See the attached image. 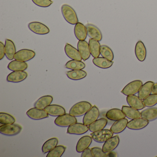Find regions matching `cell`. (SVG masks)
<instances>
[{
  "label": "cell",
  "mask_w": 157,
  "mask_h": 157,
  "mask_svg": "<svg viewBox=\"0 0 157 157\" xmlns=\"http://www.w3.org/2000/svg\"><path fill=\"white\" fill-rule=\"evenodd\" d=\"M66 68L74 70H82L85 67V64L83 62L79 60H70L65 65Z\"/></svg>",
  "instance_id": "obj_36"
},
{
  "label": "cell",
  "mask_w": 157,
  "mask_h": 157,
  "mask_svg": "<svg viewBox=\"0 0 157 157\" xmlns=\"http://www.w3.org/2000/svg\"><path fill=\"white\" fill-rule=\"evenodd\" d=\"M61 12L65 20L70 24L76 25L78 22V19L74 9L67 4L61 7Z\"/></svg>",
  "instance_id": "obj_2"
},
{
  "label": "cell",
  "mask_w": 157,
  "mask_h": 157,
  "mask_svg": "<svg viewBox=\"0 0 157 157\" xmlns=\"http://www.w3.org/2000/svg\"><path fill=\"white\" fill-rule=\"evenodd\" d=\"M32 1L36 5L42 8H47L53 3L51 0H32Z\"/></svg>",
  "instance_id": "obj_41"
},
{
  "label": "cell",
  "mask_w": 157,
  "mask_h": 157,
  "mask_svg": "<svg viewBox=\"0 0 157 157\" xmlns=\"http://www.w3.org/2000/svg\"><path fill=\"white\" fill-rule=\"evenodd\" d=\"M74 34L79 41H84L87 38L88 35L86 26L82 23L78 22L75 25L74 27Z\"/></svg>",
  "instance_id": "obj_17"
},
{
  "label": "cell",
  "mask_w": 157,
  "mask_h": 157,
  "mask_svg": "<svg viewBox=\"0 0 157 157\" xmlns=\"http://www.w3.org/2000/svg\"><path fill=\"white\" fill-rule=\"evenodd\" d=\"M89 47L91 55L94 58L99 57L100 56L101 45L99 41L95 39L90 38L89 42Z\"/></svg>",
  "instance_id": "obj_28"
},
{
  "label": "cell",
  "mask_w": 157,
  "mask_h": 157,
  "mask_svg": "<svg viewBox=\"0 0 157 157\" xmlns=\"http://www.w3.org/2000/svg\"><path fill=\"white\" fill-rule=\"evenodd\" d=\"M92 107L89 102L81 101L77 103L71 107L69 113L75 117H80L84 115Z\"/></svg>",
  "instance_id": "obj_1"
},
{
  "label": "cell",
  "mask_w": 157,
  "mask_h": 157,
  "mask_svg": "<svg viewBox=\"0 0 157 157\" xmlns=\"http://www.w3.org/2000/svg\"><path fill=\"white\" fill-rule=\"evenodd\" d=\"M81 157H93L92 152L91 150L90 149L88 148L84 150L82 153Z\"/></svg>",
  "instance_id": "obj_43"
},
{
  "label": "cell",
  "mask_w": 157,
  "mask_h": 157,
  "mask_svg": "<svg viewBox=\"0 0 157 157\" xmlns=\"http://www.w3.org/2000/svg\"><path fill=\"white\" fill-rule=\"evenodd\" d=\"M122 110L125 116L131 120L141 117L140 113L139 111L131 106L123 105Z\"/></svg>",
  "instance_id": "obj_27"
},
{
  "label": "cell",
  "mask_w": 157,
  "mask_h": 157,
  "mask_svg": "<svg viewBox=\"0 0 157 157\" xmlns=\"http://www.w3.org/2000/svg\"><path fill=\"white\" fill-rule=\"evenodd\" d=\"M107 123L108 121L105 118H101L97 119L95 122L89 125V130L91 132L100 131L106 127Z\"/></svg>",
  "instance_id": "obj_32"
},
{
  "label": "cell",
  "mask_w": 157,
  "mask_h": 157,
  "mask_svg": "<svg viewBox=\"0 0 157 157\" xmlns=\"http://www.w3.org/2000/svg\"><path fill=\"white\" fill-rule=\"evenodd\" d=\"M100 53L102 57L105 58L110 61H113L114 59V55L112 49L105 45H101Z\"/></svg>",
  "instance_id": "obj_37"
},
{
  "label": "cell",
  "mask_w": 157,
  "mask_h": 157,
  "mask_svg": "<svg viewBox=\"0 0 157 157\" xmlns=\"http://www.w3.org/2000/svg\"><path fill=\"white\" fill-rule=\"evenodd\" d=\"M141 117L149 121H154L157 119V107H149L140 113Z\"/></svg>",
  "instance_id": "obj_29"
},
{
  "label": "cell",
  "mask_w": 157,
  "mask_h": 157,
  "mask_svg": "<svg viewBox=\"0 0 157 157\" xmlns=\"http://www.w3.org/2000/svg\"><path fill=\"white\" fill-rule=\"evenodd\" d=\"M151 93L152 94H157V83L153 84L151 90Z\"/></svg>",
  "instance_id": "obj_45"
},
{
  "label": "cell",
  "mask_w": 157,
  "mask_h": 157,
  "mask_svg": "<svg viewBox=\"0 0 157 157\" xmlns=\"http://www.w3.org/2000/svg\"><path fill=\"white\" fill-rule=\"evenodd\" d=\"M126 101L129 106L138 110H140L145 108L143 101L138 96L135 95L127 96Z\"/></svg>",
  "instance_id": "obj_18"
},
{
  "label": "cell",
  "mask_w": 157,
  "mask_h": 157,
  "mask_svg": "<svg viewBox=\"0 0 157 157\" xmlns=\"http://www.w3.org/2000/svg\"><path fill=\"white\" fill-rule=\"evenodd\" d=\"M28 74L24 71H13L7 76V80L9 82H17L23 81L27 78Z\"/></svg>",
  "instance_id": "obj_14"
},
{
  "label": "cell",
  "mask_w": 157,
  "mask_h": 157,
  "mask_svg": "<svg viewBox=\"0 0 157 157\" xmlns=\"http://www.w3.org/2000/svg\"><path fill=\"white\" fill-rule=\"evenodd\" d=\"M77 46L82 60L86 61L89 59L91 53L88 43L85 40L79 41Z\"/></svg>",
  "instance_id": "obj_16"
},
{
  "label": "cell",
  "mask_w": 157,
  "mask_h": 157,
  "mask_svg": "<svg viewBox=\"0 0 157 157\" xmlns=\"http://www.w3.org/2000/svg\"><path fill=\"white\" fill-rule=\"evenodd\" d=\"M99 116L100 111L97 106L94 105L84 115L82 120L83 124L89 126L96 121L99 118Z\"/></svg>",
  "instance_id": "obj_7"
},
{
  "label": "cell",
  "mask_w": 157,
  "mask_h": 157,
  "mask_svg": "<svg viewBox=\"0 0 157 157\" xmlns=\"http://www.w3.org/2000/svg\"><path fill=\"white\" fill-rule=\"evenodd\" d=\"M128 120L124 118L116 121L111 126L110 130L114 134H119L124 131L127 127Z\"/></svg>",
  "instance_id": "obj_23"
},
{
  "label": "cell",
  "mask_w": 157,
  "mask_h": 157,
  "mask_svg": "<svg viewBox=\"0 0 157 157\" xmlns=\"http://www.w3.org/2000/svg\"><path fill=\"white\" fill-rule=\"evenodd\" d=\"M89 130L88 126L81 123H76L69 126L67 133L72 135H81L85 134Z\"/></svg>",
  "instance_id": "obj_10"
},
{
  "label": "cell",
  "mask_w": 157,
  "mask_h": 157,
  "mask_svg": "<svg viewBox=\"0 0 157 157\" xmlns=\"http://www.w3.org/2000/svg\"><path fill=\"white\" fill-rule=\"evenodd\" d=\"M114 133L109 129H102L100 131L93 132L90 134L93 140L99 143H103L112 137Z\"/></svg>",
  "instance_id": "obj_6"
},
{
  "label": "cell",
  "mask_w": 157,
  "mask_h": 157,
  "mask_svg": "<svg viewBox=\"0 0 157 157\" xmlns=\"http://www.w3.org/2000/svg\"><path fill=\"white\" fill-rule=\"evenodd\" d=\"M77 120L75 116L70 114H64L57 117L55 120V123L58 126L67 127L72 124L77 123Z\"/></svg>",
  "instance_id": "obj_3"
},
{
  "label": "cell",
  "mask_w": 157,
  "mask_h": 157,
  "mask_svg": "<svg viewBox=\"0 0 157 157\" xmlns=\"http://www.w3.org/2000/svg\"><path fill=\"white\" fill-rule=\"evenodd\" d=\"M26 114L31 119L36 120L47 118L49 115L44 109V110L36 107L31 108L28 110L26 112Z\"/></svg>",
  "instance_id": "obj_12"
},
{
  "label": "cell",
  "mask_w": 157,
  "mask_h": 157,
  "mask_svg": "<svg viewBox=\"0 0 157 157\" xmlns=\"http://www.w3.org/2000/svg\"><path fill=\"white\" fill-rule=\"evenodd\" d=\"M105 117L107 119L112 121H116L123 118L126 116L122 110L117 108L111 109L106 113Z\"/></svg>",
  "instance_id": "obj_26"
},
{
  "label": "cell",
  "mask_w": 157,
  "mask_h": 157,
  "mask_svg": "<svg viewBox=\"0 0 157 157\" xmlns=\"http://www.w3.org/2000/svg\"><path fill=\"white\" fill-rule=\"evenodd\" d=\"M89 37L100 42L102 39V35L100 29L94 25L88 24L86 25Z\"/></svg>",
  "instance_id": "obj_15"
},
{
  "label": "cell",
  "mask_w": 157,
  "mask_h": 157,
  "mask_svg": "<svg viewBox=\"0 0 157 157\" xmlns=\"http://www.w3.org/2000/svg\"><path fill=\"white\" fill-rule=\"evenodd\" d=\"M8 68L12 71H24L28 68V65L25 62L15 60L9 63Z\"/></svg>",
  "instance_id": "obj_31"
},
{
  "label": "cell",
  "mask_w": 157,
  "mask_h": 157,
  "mask_svg": "<svg viewBox=\"0 0 157 157\" xmlns=\"http://www.w3.org/2000/svg\"><path fill=\"white\" fill-rule=\"evenodd\" d=\"M15 122V118L11 115L7 113H0V123L2 124H14Z\"/></svg>",
  "instance_id": "obj_39"
},
{
  "label": "cell",
  "mask_w": 157,
  "mask_h": 157,
  "mask_svg": "<svg viewBox=\"0 0 157 157\" xmlns=\"http://www.w3.org/2000/svg\"><path fill=\"white\" fill-rule=\"evenodd\" d=\"M120 140L118 136L110 138L107 140L103 145L102 150L105 153H108L110 151L114 150L119 145Z\"/></svg>",
  "instance_id": "obj_13"
},
{
  "label": "cell",
  "mask_w": 157,
  "mask_h": 157,
  "mask_svg": "<svg viewBox=\"0 0 157 157\" xmlns=\"http://www.w3.org/2000/svg\"><path fill=\"white\" fill-rule=\"evenodd\" d=\"M93 63L98 67L102 69H108L111 67L113 62L104 57L95 58L93 59Z\"/></svg>",
  "instance_id": "obj_33"
},
{
  "label": "cell",
  "mask_w": 157,
  "mask_h": 157,
  "mask_svg": "<svg viewBox=\"0 0 157 157\" xmlns=\"http://www.w3.org/2000/svg\"><path fill=\"white\" fill-rule=\"evenodd\" d=\"M69 78L73 80H79L87 76V72L82 70H74L70 71L66 73Z\"/></svg>",
  "instance_id": "obj_34"
},
{
  "label": "cell",
  "mask_w": 157,
  "mask_h": 157,
  "mask_svg": "<svg viewBox=\"0 0 157 157\" xmlns=\"http://www.w3.org/2000/svg\"><path fill=\"white\" fill-rule=\"evenodd\" d=\"M143 83L140 80L133 81L123 89L121 91V93L126 96L135 95L138 93Z\"/></svg>",
  "instance_id": "obj_4"
},
{
  "label": "cell",
  "mask_w": 157,
  "mask_h": 157,
  "mask_svg": "<svg viewBox=\"0 0 157 157\" xmlns=\"http://www.w3.org/2000/svg\"><path fill=\"white\" fill-rule=\"evenodd\" d=\"M36 53L33 50L28 49H23L16 52L14 56L15 60L26 62L33 59Z\"/></svg>",
  "instance_id": "obj_9"
},
{
  "label": "cell",
  "mask_w": 157,
  "mask_h": 157,
  "mask_svg": "<svg viewBox=\"0 0 157 157\" xmlns=\"http://www.w3.org/2000/svg\"><path fill=\"white\" fill-rule=\"evenodd\" d=\"M153 82L148 81L142 85L138 93V96L141 100H143L151 93Z\"/></svg>",
  "instance_id": "obj_25"
},
{
  "label": "cell",
  "mask_w": 157,
  "mask_h": 157,
  "mask_svg": "<svg viewBox=\"0 0 157 157\" xmlns=\"http://www.w3.org/2000/svg\"><path fill=\"white\" fill-rule=\"evenodd\" d=\"M143 102L146 107H153L157 104V94H150L143 100Z\"/></svg>",
  "instance_id": "obj_40"
},
{
  "label": "cell",
  "mask_w": 157,
  "mask_h": 157,
  "mask_svg": "<svg viewBox=\"0 0 157 157\" xmlns=\"http://www.w3.org/2000/svg\"><path fill=\"white\" fill-rule=\"evenodd\" d=\"M5 56L9 60L14 59L16 54V47L14 43L10 39H6L5 44Z\"/></svg>",
  "instance_id": "obj_21"
},
{
  "label": "cell",
  "mask_w": 157,
  "mask_h": 157,
  "mask_svg": "<svg viewBox=\"0 0 157 157\" xmlns=\"http://www.w3.org/2000/svg\"><path fill=\"white\" fill-rule=\"evenodd\" d=\"M44 110L51 116L58 117L66 113V110L64 107L58 105H50L47 106Z\"/></svg>",
  "instance_id": "obj_19"
},
{
  "label": "cell",
  "mask_w": 157,
  "mask_h": 157,
  "mask_svg": "<svg viewBox=\"0 0 157 157\" xmlns=\"http://www.w3.org/2000/svg\"><path fill=\"white\" fill-rule=\"evenodd\" d=\"M5 56V45L2 43L0 42V59L2 60Z\"/></svg>",
  "instance_id": "obj_44"
},
{
  "label": "cell",
  "mask_w": 157,
  "mask_h": 157,
  "mask_svg": "<svg viewBox=\"0 0 157 157\" xmlns=\"http://www.w3.org/2000/svg\"><path fill=\"white\" fill-rule=\"evenodd\" d=\"M65 51L67 56L71 59L79 61H81L82 59L78 50L73 47L70 44L67 43L66 44L65 47Z\"/></svg>",
  "instance_id": "obj_22"
},
{
  "label": "cell",
  "mask_w": 157,
  "mask_h": 157,
  "mask_svg": "<svg viewBox=\"0 0 157 157\" xmlns=\"http://www.w3.org/2000/svg\"><path fill=\"white\" fill-rule=\"evenodd\" d=\"M91 151L92 152L93 157H106L107 156V153L104 152L102 149L98 147H94L91 148Z\"/></svg>",
  "instance_id": "obj_42"
},
{
  "label": "cell",
  "mask_w": 157,
  "mask_h": 157,
  "mask_svg": "<svg viewBox=\"0 0 157 157\" xmlns=\"http://www.w3.org/2000/svg\"><path fill=\"white\" fill-rule=\"evenodd\" d=\"M28 28L33 33L38 35H46L49 33L50 30L48 27L39 22H33L28 24Z\"/></svg>",
  "instance_id": "obj_8"
},
{
  "label": "cell",
  "mask_w": 157,
  "mask_h": 157,
  "mask_svg": "<svg viewBox=\"0 0 157 157\" xmlns=\"http://www.w3.org/2000/svg\"><path fill=\"white\" fill-rule=\"evenodd\" d=\"M149 123V121L147 119L140 117L136 119H132L128 122L127 124L128 128L132 130H140L143 129L147 127Z\"/></svg>",
  "instance_id": "obj_11"
},
{
  "label": "cell",
  "mask_w": 157,
  "mask_h": 157,
  "mask_svg": "<svg viewBox=\"0 0 157 157\" xmlns=\"http://www.w3.org/2000/svg\"><path fill=\"white\" fill-rule=\"evenodd\" d=\"M22 129V127L17 124H3L0 126V132L6 136H14L19 134Z\"/></svg>",
  "instance_id": "obj_5"
},
{
  "label": "cell",
  "mask_w": 157,
  "mask_h": 157,
  "mask_svg": "<svg viewBox=\"0 0 157 157\" xmlns=\"http://www.w3.org/2000/svg\"><path fill=\"white\" fill-rule=\"evenodd\" d=\"M58 143V140L56 138H52L47 140L42 147V152L44 154L48 153L55 148Z\"/></svg>",
  "instance_id": "obj_35"
},
{
  "label": "cell",
  "mask_w": 157,
  "mask_h": 157,
  "mask_svg": "<svg viewBox=\"0 0 157 157\" xmlns=\"http://www.w3.org/2000/svg\"><path fill=\"white\" fill-rule=\"evenodd\" d=\"M106 153H107V157H117V153L113 151H110V152Z\"/></svg>",
  "instance_id": "obj_46"
},
{
  "label": "cell",
  "mask_w": 157,
  "mask_h": 157,
  "mask_svg": "<svg viewBox=\"0 0 157 157\" xmlns=\"http://www.w3.org/2000/svg\"><path fill=\"white\" fill-rule=\"evenodd\" d=\"M92 137L89 136H84L81 138L76 146L77 152H82L84 150L89 148L92 142Z\"/></svg>",
  "instance_id": "obj_20"
},
{
  "label": "cell",
  "mask_w": 157,
  "mask_h": 157,
  "mask_svg": "<svg viewBox=\"0 0 157 157\" xmlns=\"http://www.w3.org/2000/svg\"><path fill=\"white\" fill-rule=\"evenodd\" d=\"M66 147L60 145L56 146L55 148L48 152L47 157H60L62 156L65 151Z\"/></svg>",
  "instance_id": "obj_38"
},
{
  "label": "cell",
  "mask_w": 157,
  "mask_h": 157,
  "mask_svg": "<svg viewBox=\"0 0 157 157\" xmlns=\"http://www.w3.org/2000/svg\"><path fill=\"white\" fill-rule=\"evenodd\" d=\"M135 54L140 61H144L147 56V50L143 42L139 41L135 47Z\"/></svg>",
  "instance_id": "obj_24"
},
{
  "label": "cell",
  "mask_w": 157,
  "mask_h": 157,
  "mask_svg": "<svg viewBox=\"0 0 157 157\" xmlns=\"http://www.w3.org/2000/svg\"><path fill=\"white\" fill-rule=\"evenodd\" d=\"M53 101L51 95H45L39 98L34 104V107L40 109H44L47 106L50 105Z\"/></svg>",
  "instance_id": "obj_30"
}]
</instances>
